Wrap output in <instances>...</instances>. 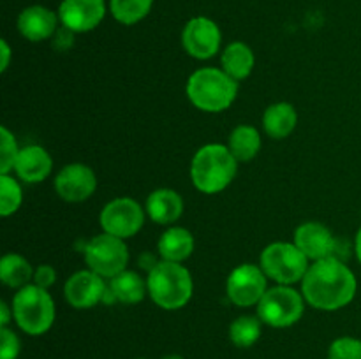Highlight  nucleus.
<instances>
[{
    "label": "nucleus",
    "instance_id": "f257e3e1",
    "mask_svg": "<svg viewBox=\"0 0 361 359\" xmlns=\"http://www.w3.org/2000/svg\"><path fill=\"white\" fill-rule=\"evenodd\" d=\"M302 294L317 310L344 308L356 294V277L337 257L314 260L302 280Z\"/></svg>",
    "mask_w": 361,
    "mask_h": 359
},
{
    "label": "nucleus",
    "instance_id": "f03ea898",
    "mask_svg": "<svg viewBox=\"0 0 361 359\" xmlns=\"http://www.w3.org/2000/svg\"><path fill=\"white\" fill-rule=\"evenodd\" d=\"M238 171V160L224 144H207L196 151L190 164V178L194 187L203 194H217L224 190Z\"/></svg>",
    "mask_w": 361,
    "mask_h": 359
},
{
    "label": "nucleus",
    "instance_id": "7ed1b4c3",
    "mask_svg": "<svg viewBox=\"0 0 361 359\" xmlns=\"http://www.w3.org/2000/svg\"><path fill=\"white\" fill-rule=\"evenodd\" d=\"M236 94H238V81L215 67L197 69L187 81V95L201 111H224L233 104Z\"/></svg>",
    "mask_w": 361,
    "mask_h": 359
},
{
    "label": "nucleus",
    "instance_id": "20e7f679",
    "mask_svg": "<svg viewBox=\"0 0 361 359\" xmlns=\"http://www.w3.org/2000/svg\"><path fill=\"white\" fill-rule=\"evenodd\" d=\"M147 287L155 305L164 310H178L192 296V277L180 263L161 260L148 273Z\"/></svg>",
    "mask_w": 361,
    "mask_h": 359
},
{
    "label": "nucleus",
    "instance_id": "39448f33",
    "mask_svg": "<svg viewBox=\"0 0 361 359\" xmlns=\"http://www.w3.org/2000/svg\"><path fill=\"white\" fill-rule=\"evenodd\" d=\"M13 315L25 333L37 336L53 326L55 303L46 289L28 284L14 294Z\"/></svg>",
    "mask_w": 361,
    "mask_h": 359
},
{
    "label": "nucleus",
    "instance_id": "423d86ee",
    "mask_svg": "<svg viewBox=\"0 0 361 359\" xmlns=\"http://www.w3.org/2000/svg\"><path fill=\"white\" fill-rule=\"evenodd\" d=\"M261 270L279 285H291L303 280L309 270V257L295 243H271L261 253Z\"/></svg>",
    "mask_w": 361,
    "mask_h": 359
},
{
    "label": "nucleus",
    "instance_id": "0eeeda50",
    "mask_svg": "<svg viewBox=\"0 0 361 359\" xmlns=\"http://www.w3.org/2000/svg\"><path fill=\"white\" fill-rule=\"evenodd\" d=\"M305 308V298L288 285L268 289L257 303V317L271 327H289L298 322Z\"/></svg>",
    "mask_w": 361,
    "mask_h": 359
},
{
    "label": "nucleus",
    "instance_id": "6e6552de",
    "mask_svg": "<svg viewBox=\"0 0 361 359\" xmlns=\"http://www.w3.org/2000/svg\"><path fill=\"white\" fill-rule=\"evenodd\" d=\"M83 252L88 267L104 278H113L126 271L129 263V252L123 239L108 232L92 238Z\"/></svg>",
    "mask_w": 361,
    "mask_h": 359
},
{
    "label": "nucleus",
    "instance_id": "1a4fd4ad",
    "mask_svg": "<svg viewBox=\"0 0 361 359\" xmlns=\"http://www.w3.org/2000/svg\"><path fill=\"white\" fill-rule=\"evenodd\" d=\"M145 224V213L140 204L129 197H118L106 204L101 211V225L104 232L127 239L137 234Z\"/></svg>",
    "mask_w": 361,
    "mask_h": 359
},
{
    "label": "nucleus",
    "instance_id": "9d476101",
    "mask_svg": "<svg viewBox=\"0 0 361 359\" xmlns=\"http://www.w3.org/2000/svg\"><path fill=\"white\" fill-rule=\"evenodd\" d=\"M267 275L254 264H242L231 271L226 284L228 298L236 306H252L267 292Z\"/></svg>",
    "mask_w": 361,
    "mask_h": 359
},
{
    "label": "nucleus",
    "instance_id": "9b49d317",
    "mask_svg": "<svg viewBox=\"0 0 361 359\" xmlns=\"http://www.w3.org/2000/svg\"><path fill=\"white\" fill-rule=\"evenodd\" d=\"M182 44L192 58L208 60L221 48V30L210 18L196 16L183 28Z\"/></svg>",
    "mask_w": 361,
    "mask_h": 359
},
{
    "label": "nucleus",
    "instance_id": "f8f14e48",
    "mask_svg": "<svg viewBox=\"0 0 361 359\" xmlns=\"http://www.w3.org/2000/svg\"><path fill=\"white\" fill-rule=\"evenodd\" d=\"M95 172L85 164H67L55 178V190L63 201L81 203L95 192Z\"/></svg>",
    "mask_w": 361,
    "mask_h": 359
},
{
    "label": "nucleus",
    "instance_id": "ddd939ff",
    "mask_svg": "<svg viewBox=\"0 0 361 359\" xmlns=\"http://www.w3.org/2000/svg\"><path fill=\"white\" fill-rule=\"evenodd\" d=\"M106 14L104 0H63L59 7L62 27L74 34L90 32L97 27Z\"/></svg>",
    "mask_w": 361,
    "mask_h": 359
},
{
    "label": "nucleus",
    "instance_id": "4468645a",
    "mask_svg": "<svg viewBox=\"0 0 361 359\" xmlns=\"http://www.w3.org/2000/svg\"><path fill=\"white\" fill-rule=\"evenodd\" d=\"M108 284L104 277L97 275L92 270H83L74 273L69 280L66 282L63 294H66L67 303L78 310L92 308L102 301Z\"/></svg>",
    "mask_w": 361,
    "mask_h": 359
},
{
    "label": "nucleus",
    "instance_id": "2eb2a0df",
    "mask_svg": "<svg viewBox=\"0 0 361 359\" xmlns=\"http://www.w3.org/2000/svg\"><path fill=\"white\" fill-rule=\"evenodd\" d=\"M295 245L305 253L309 259L321 260L326 257H334L337 239L319 222H305L298 225L295 231Z\"/></svg>",
    "mask_w": 361,
    "mask_h": 359
},
{
    "label": "nucleus",
    "instance_id": "dca6fc26",
    "mask_svg": "<svg viewBox=\"0 0 361 359\" xmlns=\"http://www.w3.org/2000/svg\"><path fill=\"white\" fill-rule=\"evenodd\" d=\"M56 16L51 9L42 6H30L23 9L18 16V30L25 39L32 42L44 41L55 35L56 28Z\"/></svg>",
    "mask_w": 361,
    "mask_h": 359
},
{
    "label": "nucleus",
    "instance_id": "f3484780",
    "mask_svg": "<svg viewBox=\"0 0 361 359\" xmlns=\"http://www.w3.org/2000/svg\"><path fill=\"white\" fill-rule=\"evenodd\" d=\"M51 157L48 151L37 144H30V146L21 148L18 153L16 164H14V171H16L18 178L23 180L27 183H39L46 180L51 172Z\"/></svg>",
    "mask_w": 361,
    "mask_h": 359
},
{
    "label": "nucleus",
    "instance_id": "a211bd4d",
    "mask_svg": "<svg viewBox=\"0 0 361 359\" xmlns=\"http://www.w3.org/2000/svg\"><path fill=\"white\" fill-rule=\"evenodd\" d=\"M147 211L157 224H173L183 213V201L178 192L171 189H159L148 196Z\"/></svg>",
    "mask_w": 361,
    "mask_h": 359
},
{
    "label": "nucleus",
    "instance_id": "6ab92c4d",
    "mask_svg": "<svg viewBox=\"0 0 361 359\" xmlns=\"http://www.w3.org/2000/svg\"><path fill=\"white\" fill-rule=\"evenodd\" d=\"M298 115L296 109L288 102H277V104L268 106L263 115V129L274 139L288 137L295 130Z\"/></svg>",
    "mask_w": 361,
    "mask_h": 359
},
{
    "label": "nucleus",
    "instance_id": "aec40b11",
    "mask_svg": "<svg viewBox=\"0 0 361 359\" xmlns=\"http://www.w3.org/2000/svg\"><path fill=\"white\" fill-rule=\"evenodd\" d=\"M194 236L183 227H169L159 239V253L162 260L182 263L192 253Z\"/></svg>",
    "mask_w": 361,
    "mask_h": 359
},
{
    "label": "nucleus",
    "instance_id": "412c9836",
    "mask_svg": "<svg viewBox=\"0 0 361 359\" xmlns=\"http://www.w3.org/2000/svg\"><path fill=\"white\" fill-rule=\"evenodd\" d=\"M222 70L235 81H242L252 73L254 53L245 42H231L226 46L221 56Z\"/></svg>",
    "mask_w": 361,
    "mask_h": 359
},
{
    "label": "nucleus",
    "instance_id": "4be33fe9",
    "mask_svg": "<svg viewBox=\"0 0 361 359\" xmlns=\"http://www.w3.org/2000/svg\"><path fill=\"white\" fill-rule=\"evenodd\" d=\"M109 289H111L113 296L116 301L127 303V305H134L140 303L145 298V292L148 291L147 284L143 278L136 273V271H122L116 277L109 278Z\"/></svg>",
    "mask_w": 361,
    "mask_h": 359
},
{
    "label": "nucleus",
    "instance_id": "5701e85b",
    "mask_svg": "<svg viewBox=\"0 0 361 359\" xmlns=\"http://www.w3.org/2000/svg\"><path fill=\"white\" fill-rule=\"evenodd\" d=\"M0 280L11 289H21L34 280V270L25 257L18 253H7L0 260Z\"/></svg>",
    "mask_w": 361,
    "mask_h": 359
},
{
    "label": "nucleus",
    "instance_id": "b1692460",
    "mask_svg": "<svg viewBox=\"0 0 361 359\" xmlns=\"http://www.w3.org/2000/svg\"><path fill=\"white\" fill-rule=\"evenodd\" d=\"M229 150L238 162H249L259 153L261 137L254 127L238 125L229 136Z\"/></svg>",
    "mask_w": 361,
    "mask_h": 359
},
{
    "label": "nucleus",
    "instance_id": "393cba45",
    "mask_svg": "<svg viewBox=\"0 0 361 359\" xmlns=\"http://www.w3.org/2000/svg\"><path fill=\"white\" fill-rule=\"evenodd\" d=\"M154 0H109V11L118 23L134 25L150 13Z\"/></svg>",
    "mask_w": 361,
    "mask_h": 359
},
{
    "label": "nucleus",
    "instance_id": "a878e982",
    "mask_svg": "<svg viewBox=\"0 0 361 359\" xmlns=\"http://www.w3.org/2000/svg\"><path fill=\"white\" fill-rule=\"evenodd\" d=\"M261 336V319L259 317L242 315L235 319L229 326V338L236 347L247 348L256 344Z\"/></svg>",
    "mask_w": 361,
    "mask_h": 359
},
{
    "label": "nucleus",
    "instance_id": "bb28decb",
    "mask_svg": "<svg viewBox=\"0 0 361 359\" xmlns=\"http://www.w3.org/2000/svg\"><path fill=\"white\" fill-rule=\"evenodd\" d=\"M23 194L20 183L9 175H0V215L9 217L20 208Z\"/></svg>",
    "mask_w": 361,
    "mask_h": 359
},
{
    "label": "nucleus",
    "instance_id": "cd10ccee",
    "mask_svg": "<svg viewBox=\"0 0 361 359\" xmlns=\"http://www.w3.org/2000/svg\"><path fill=\"white\" fill-rule=\"evenodd\" d=\"M0 150H2L0 151V175H9V171H13L14 164H16L20 148H18L13 134L6 127L0 129Z\"/></svg>",
    "mask_w": 361,
    "mask_h": 359
},
{
    "label": "nucleus",
    "instance_id": "c85d7f7f",
    "mask_svg": "<svg viewBox=\"0 0 361 359\" xmlns=\"http://www.w3.org/2000/svg\"><path fill=\"white\" fill-rule=\"evenodd\" d=\"M328 359H361V340L351 336L337 338L330 345Z\"/></svg>",
    "mask_w": 361,
    "mask_h": 359
},
{
    "label": "nucleus",
    "instance_id": "c756f323",
    "mask_svg": "<svg viewBox=\"0 0 361 359\" xmlns=\"http://www.w3.org/2000/svg\"><path fill=\"white\" fill-rule=\"evenodd\" d=\"M20 340L9 327H0V359H16L20 354Z\"/></svg>",
    "mask_w": 361,
    "mask_h": 359
},
{
    "label": "nucleus",
    "instance_id": "7c9ffc66",
    "mask_svg": "<svg viewBox=\"0 0 361 359\" xmlns=\"http://www.w3.org/2000/svg\"><path fill=\"white\" fill-rule=\"evenodd\" d=\"M56 280V271L55 267L49 266V264H41L39 267H35L34 271V284L39 285L42 289H48L55 284Z\"/></svg>",
    "mask_w": 361,
    "mask_h": 359
},
{
    "label": "nucleus",
    "instance_id": "2f4dec72",
    "mask_svg": "<svg viewBox=\"0 0 361 359\" xmlns=\"http://www.w3.org/2000/svg\"><path fill=\"white\" fill-rule=\"evenodd\" d=\"M73 42H74V32L66 27L59 28V30L55 32V35H53V48L60 49V51L69 49L71 46H73Z\"/></svg>",
    "mask_w": 361,
    "mask_h": 359
},
{
    "label": "nucleus",
    "instance_id": "473e14b6",
    "mask_svg": "<svg viewBox=\"0 0 361 359\" xmlns=\"http://www.w3.org/2000/svg\"><path fill=\"white\" fill-rule=\"evenodd\" d=\"M0 49H2V53H0V55H2V62H0V70H6L7 67H9V60H11V48H9V44H7V41L6 39H2V41H0Z\"/></svg>",
    "mask_w": 361,
    "mask_h": 359
},
{
    "label": "nucleus",
    "instance_id": "72a5a7b5",
    "mask_svg": "<svg viewBox=\"0 0 361 359\" xmlns=\"http://www.w3.org/2000/svg\"><path fill=\"white\" fill-rule=\"evenodd\" d=\"M140 266H143L145 270H148V273H150V271L157 266V260H155V257L152 256V253H143V256L140 257Z\"/></svg>",
    "mask_w": 361,
    "mask_h": 359
},
{
    "label": "nucleus",
    "instance_id": "f704fd0d",
    "mask_svg": "<svg viewBox=\"0 0 361 359\" xmlns=\"http://www.w3.org/2000/svg\"><path fill=\"white\" fill-rule=\"evenodd\" d=\"M9 306L6 305V303H0V324H2V327H7V324H9Z\"/></svg>",
    "mask_w": 361,
    "mask_h": 359
},
{
    "label": "nucleus",
    "instance_id": "c9c22d12",
    "mask_svg": "<svg viewBox=\"0 0 361 359\" xmlns=\"http://www.w3.org/2000/svg\"><path fill=\"white\" fill-rule=\"evenodd\" d=\"M355 250H356V257H358V260L361 263V227L358 231V234H356V241H355Z\"/></svg>",
    "mask_w": 361,
    "mask_h": 359
},
{
    "label": "nucleus",
    "instance_id": "e433bc0d",
    "mask_svg": "<svg viewBox=\"0 0 361 359\" xmlns=\"http://www.w3.org/2000/svg\"><path fill=\"white\" fill-rule=\"evenodd\" d=\"M162 359H183V358H182V355L171 354V355H166V358H162Z\"/></svg>",
    "mask_w": 361,
    "mask_h": 359
}]
</instances>
